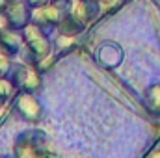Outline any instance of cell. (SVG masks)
Here are the masks:
<instances>
[{"label": "cell", "instance_id": "30bf717a", "mask_svg": "<svg viewBox=\"0 0 160 158\" xmlns=\"http://www.w3.org/2000/svg\"><path fill=\"white\" fill-rule=\"evenodd\" d=\"M86 26L88 24H84L80 19L77 17H73L71 13H67L62 21H60V24H58V28H56V32L58 34H62V36H69V37H78L80 34L86 30Z\"/></svg>", "mask_w": 160, "mask_h": 158}, {"label": "cell", "instance_id": "ac0fdd59", "mask_svg": "<svg viewBox=\"0 0 160 158\" xmlns=\"http://www.w3.org/2000/svg\"><path fill=\"white\" fill-rule=\"evenodd\" d=\"M155 158H160V151H158V153H157V155H155Z\"/></svg>", "mask_w": 160, "mask_h": 158}, {"label": "cell", "instance_id": "6da1fadb", "mask_svg": "<svg viewBox=\"0 0 160 158\" xmlns=\"http://www.w3.org/2000/svg\"><path fill=\"white\" fill-rule=\"evenodd\" d=\"M22 32V37H24V47H22V60L24 63H30V65H36L47 60L50 54H52V39L48 37L47 32H43L39 26H36L34 22H30Z\"/></svg>", "mask_w": 160, "mask_h": 158}, {"label": "cell", "instance_id": "4fadbf2b", "mask_svg": "<svg viewBox=\"0 0 160 158\" xmlns=\"http://www.w3.org/2000/svg\"><path fill=\"white\" fill-rule=\"evenodd\" d=\"M75 43H77V37H69V36H62L58 34L56 39L52 41L54 48L60 50V52H67V50H73L75 48Z\"/></svg>", "mask_w": 160, "mask_h": 158}, {"label": "cell", "instance_id": "7c38bea8", "mask_svg": "<svg viewBox=\"0 0 160 158\" xmlns=\"http://www.w3.org/2000/svg\"><path fill=\"white\" fill-rule=\"evenodd\" d=\"M13 89H15V86H13V82L9 78H0V110L6 106V102L11 99V95H13Z\"/></svg>", "mask_w": 160, "mask_h": 158}, {"label": "cell", "instance_id": "2e32d148", "mask_svg": "<svg viewBox=\"0 0 160 158\" xmlns=\"http://www.w3.org/2000/svg\"><path fill=\"white\" fill-rule=\"evenodd\" d=\"M28 2V6L32 7V9H38V7H43V6H47L50 0H26Z\"/></svg>", "mask_w": 160, "mask_h": 158}, {"label": "cell", "instance_id": "8992f818", "mask_svg": "<svg viewBox=\"0 0 160 158\" xmlns=\"http://www.w3.org/2000/svg\"><path fill=\"white\" fill-rule=\"evenodd\" d=\"M95 60L97 63L102 67V69H118L123 60H125V52L121 48L119 43L116 41H102L99 47H97V52H95Z\"/></svg>", "mask_w": 160, "mask_h": 158}, {"label": "cell", "instance_id": "52a82bcc", "mask_svg": "<svg viewBox=\"0 0 160 158\" xmlns=\"http://www.w3.org/2000/svg\"><path fill=\"white\" fill-rule=\"evenodd\" d=\"M39 132H22L13 147L15 158H43V147H41Z\"/></svg>", "mask_w": 160, "mask_h": 158}, {"label": "cell", "instance_id": "5b68a950", "mask_svg": "<svg viewBox=\"0 0 160 158\" xmlns=\"http://www.w3.org/2000/svg\"><path fill=\"white\" fill-rule=\"evenodd\" d=\"M32 13H34V9L28 6L26 0H9V4L4 11L9 28H13V30H24L32 22Z\"/></svg>", "mask_w": 160, "mask_h": 158}, {"label": "cell", "instance_id": "9a60e30c", "mask_svg": "<svg viewBox=\"0 0 160 158\" xmlns=\"http://www.w3.org/2000/svg\"><path fill=\"white\" fill-rule=\"evenodd\" d=\"M123 0H99V4H101V11L102 13H106V11H112L114 7H118Z\"/></svg>", "mask_w": 160, "mask_h": 158}, {"label": "cell", "instance_id": "9c48e42d", "mask_svg": "<svg viewBox=\"0 0 160 158\" xmlns=\"http://www.w3.org/2000/svg\"><path fill=\"white\" fill-rule=\"evenodd\" d=\"M24 47V37L21 30L0 28V54L8 58H15Z\"/></svg>", "mask_w": 160, "mask_h": 158}, {"label": "cell", "instance_id": "e0dca14e", "mask_svg": "<svg viewBox=\"0 0 160 158\" xmlns=\"http://www.w3.org/2000/svg\"><path fill=\"white\" fill-rule=\"evenodd\" d=\"M8 4H9V0H0V13H4V11H6Z\"/></svg>", "mask_w": 160, "mask_h": 158}, {"label": "cell", "instance_id": "3957f363", "mask_svg": "<svg viewBox=\"0 0 160 158\" xmlns=\"http://www.w3.org/2000/svg\"><path fill=\"white\" fill-rule=\"evenodd\" d=\"M9 80L13 82L15 89L26 91V93H38L43 86V78H41V71L36 65L30 63H13L11 67V75Z\"/></svg>", "mask_w": 160, "mask_h": 158}, {"label": "cell", "instance_id": "ba28073f", "mask_svg": "<svg viewBox=\"0 0 160 158\" xmlns=\"http://www.w3.org/2000/svg\"><path fill=\"white\" fill-rule=\"evenodd\" d=\"M67 13H71L73 17L80 19L84 24H89L99 15H102L99 0H69Z\"/></svg>", "mask_w": 160, "mask_h": 158}, {"label": "cell", "instance_id": "8fae6325", "mask_svg": "<svg viewBox=\"0 0 160 158\" xmlns=\"http://www.w3.org/2000/svg\"><path fill=\"white\" fill-rule=\"evenodd\" d=\"M143 102H145V108L155 114V116H160V82H155L151 84L145 93H143Z\"/></svg>", "mask_w": 160, "mask_h": 158}, {"label": "cell", "instance_id": "277c9868", "mask_svg": "<svg viewBox=\"0 0 160 158\" xmlns=\"http://www.w3.org/2000/svg\"><path fill=\"white\" fill-rule=\"evenodd\" d=\"M15 112L26 123H39L43 119V104L36 97V93L21 91L15 99Z\"/></svg>", "mask_w": 160, "mask_h": 158}, {"label": "cell", "instance_id": "5bb4252c", "mask_svg": "<svg viewBox=\"0 0 160 158\" xmlns=\"http://www.w3.org/2000/svg\"><path fill=\"white\" fill-rule=\"evenodd\" d=\"M11 67H13V60L0 54V78H9Z\"/></svg>", "mask_w": 160, "mask_h": 158}, {"label": "cell", "instance_id": "7a4b0ae2", "mask_svg": "<svg viewBox=\"0 0 160 158\" xmlns=\"http://www.w3.org/2000/svg\"><path fill=\"white\" fill-rule=\"evenodd\" d=\"M67 9H69V0H50L47 6L34 9L32 22L48 34L58 28L60 21L67 15Z\"/></svg>", "mask_w": 160, "mask_h": 158}]
</instances>
